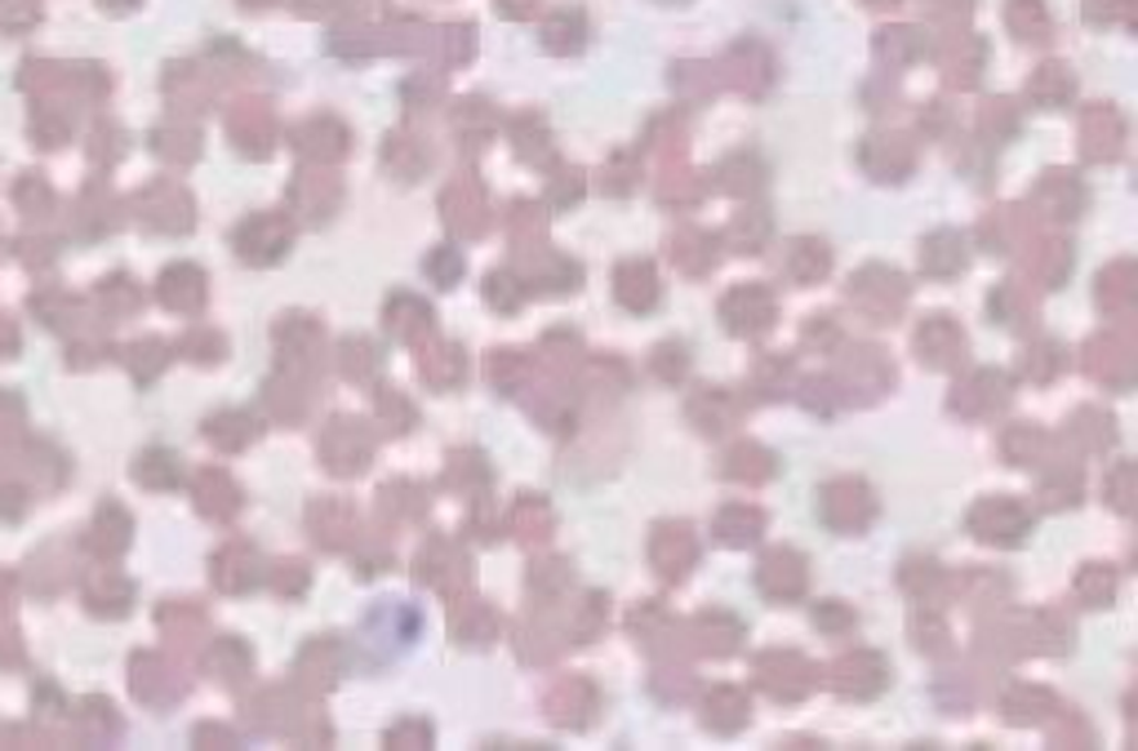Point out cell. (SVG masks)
I'll list each match as a JSON object with an SVG mask.
<instances>
[{"label": "cell", "mask_w": 1138, "mask_h": 751, "mask_svg": "<svg viewBox=\"0 0 1138 751\" xmlns=\"http://www.w3.org/2000/svg\"><path fill=\"white\" fill-rule=\"evenodd\" d=\"M761 587L769 596H796L806 587V570H801V556L796 552H774L765 565H761Z\"/></svg>", "instance_id": "1"}, {"label": "cell", "mask_w": 1138, "mask_h": 751, "mask_svg": "<svg viewBox=\"0 0 1138 751\" xmlns=\"http://www.w3.org/2000/svg\"><path fill=\"white\" fill-rule=\"evenodd\" d=\"M917 347H921V361L930 356V365H948L961 347H965V339L948 325V320L939 316V320H930V325L921 330V339H917Z\"/></svg>", "instance_id": "2"}, {"label": "cell", "mask_w": 1138, "mask_h": 751, "mask_svg": "<svg viewBox=\"0 0 1138 751\" xmlns=\"http://www.w3.org/2000/svg\"><path fill=\"white\" fill-rule=\"evenodd\" d=\"M725 316H730V330L756 334V330L769 325V298H761V294H734V298L725 302Z\"/></svg>", "instance_id": "3"}, {"label": "cell", "mask_w": 1138, "mask_h": 751, "mask_svg": "<svg viewBox=\"0 0 1138 751\" xmlns=\"http://www.w3.org/2000/svg\"><path fill=\"white\" fill-rule=\"evenodd\" d=\"M619 298H623L632 311L654 307V276H649V267H627V272H623V285H619Z\"/></svg>", "instance_id": "4"}, {"label": "cell", "mask_w": 1138, "mask_h": 751, "mask_svg": "<svg viewBox=\"0 0 1138 751\" xmlns=\"http://www.w3.org/2000/svg\"><path fill=\"white\" fill-rule=\"evenodd\" d=\"M756 529H761V516L747 511V507H730V511L721 516V539H725V543H752Z\"/></svg>", "instance_id": "5"}]
</instances>
